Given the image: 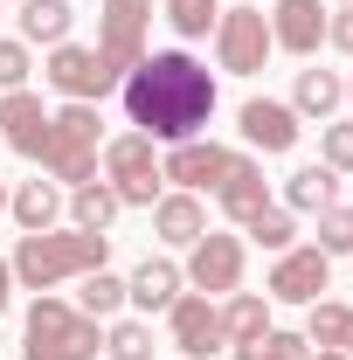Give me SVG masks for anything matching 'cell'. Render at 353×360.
<instances>
[{"mask_svg":"<svg viewBox=\"0 0 353 360\" xmlns=\"http://www.w3.org/2000/svg\"><path fill=\"white\" fill-rule=\"evenodd\" d=\"M236 7H257V0H236Z\"/></svg>","mask_w":353,"mask_h":360,"instance_id":"38","label":"cell"},{"mask_svg":"<svg viewBox=\"0 0 353 360\" xmlns=\"http://www.w3.org/2000/svg\"><path fill=\"white\" fill-rule=\"evenodd\" d=\"M104 180H111V194L125 201V208H153L160 201V153H153V139L146 132H125L104 146Z\"/></svg>","mask_w":353,"mask_h":360,"instance_id":"6","label":"cell"},{"mask_svg":"<svg viewBox=\"0 0 353 360\" xmlns=\"http://www.w3.org/2000/svg\"><path fill=\"white\" fill-rule=\"evenodd\" d=\"M264 21H270V42L291 49V56H319V42H326V7L319 0H277Z\"/></svg>","mask_w":353,"mask_h":360,"instance_id":"15","label":"cell"},{"mask_svg":"<svg viewBox=\"0 0 353 360\" xmlns=\"http://www.w3.org/2000/svg\"><path fill=\"white\" fill-rule=\"evenodd\" d=\"M118 208H125V201L111 194V180H84V187H70V215H77V229H97V236H104V229L118 222Z\"/></svg>","mask_w":353,"mask_h":360,"instance_id":"25","label":"cell"},{"mask_svg":"<svg viewBox=\"0 0 353 360\" xmlns=\"http://www.w3.org/2000/svg\"><path fill=\"white\" fill-rule=\"evenodd\" d=\"M118 97L153 146H180V139H201V125L215 118V70L194 63L187 49H146L125 70Z\"/></svg>","mask_w":353,"mask_h":360,"instance_id":"1","label":"cell"},{"mask_svg":"<svg viewBox=\"0 0 353 360\" xmlns=\"http://www.w3.org/2000/svg\"><path fill=\"white\" fill-rule=\"evenodd\" d=\"M201 298H229L236 284H243V236H201L194 250H187V270H180Z\"/></svg>","mask_w":353,"mask_h":360,"instance_id":"10","label":"cell"},{"mask_svg":"<svg viewBox=\"0 0 353 360\" xmlns=\"http://www.w3.org/2000/svg\"><path fill=\"white\" fill-rule=\"evenodd\" d=\"M312 250H326V257H353V208H347V201L319 208V236H312Z\"/></svg>","mask_w":353,"mask_h":360,"instance_id":"31","label":"cell"},{"mask_svg":"<svg viewBox=\"0 0 353 360\" xmlns=\"http://www.w3.org/2000/svg\"><path fill=\"white\" fill-rule=\"evenodd\" d=\"M0 139L21 153V160H42V139H49V104L35 90H7L0 97Z\"/></svg>","mask_w":353,"mask_h":360,"instance_id":"14","label":"cell"},{"mask_svg":"<svg viewBox=\"0 0 353 360\" xmlns=\"http://www.w3.org/2000/svg\"><path fill=\"white\" fill-rule=\"evenodd\" d=\"M305 340H312V347H326V354H353V305L319 298V305L305 312Z\"/></svg>","mask_w":353,"mask_h":360,"instance_id":"24","label":"cell"},{"mask_svg":"<svg viewBox=\"0 0 353 360\" xmlns=\"http://www.w3.org/2000/svg\"><path fill=\"white\" fill-rule=\"evenodd\" d=\"M326 42L340 49V56H353V7H340V14H326Z\"/></svg>","mask_w":353,"mask_h":360,"instance_id":"34","label":"cell"},{"mask_svg":"<svg viewBox=\"0 0 353 360\" xmlns=\"http://www.w3.org/2000/svg\"><path fill=\"white\" fill-rule=\"evenodd\" d=\"M7 305H14V270H7V257H0V319H7Z\"/></svg>","mask_w":353,"mask_h":360,"instance_id":"35","label":"cell"},{"mask_svg":"<svg viewBox=\"0 0 353 360\" xmlns=\"http://www.w3.org/2000/svg\"><path fill=\"white\" fill-rule=\"evenodd\" d=\"M236 125H243V146H257V153H270V160H277V153H291L298 132H305V125H298V111H291L284 97H250V104L236 111Z\"/></svg>","mask_w":353,"mask_h":360,"instance_id":"13","label":"cell"},{"mask_svg":"<svg viewBox=\"0 0 353 360\" xmlns=\"http://www.w3.org/2000/svg\"><path fill=\"white\" fill-rule=\"evenodd\" d=\"M319 160H326L333 174H353V118H326V132H319Z\"/></svg>","mask_w":353,"mask_h":360,"instance_id":"32","label":"cell"},{"mask_svg":"<svg viewBox=\"0 0 353 360\" xmlns=\"http://www.w3.org/2000/svg\"><path fill=\"white\" fill-rule=\"evenodd\" d=\"M77 312H90V319H118V312H125V277L90 270L84 284H77Z\"/></svg>","mask_w":353,"mask_h":360,"instance_id":"26","label":"cell"},{"mask_svg":"<svg viewBox=\"0 0 353 360\" xmlns=\"http://www.w3.org/2000/svg\"><path fill=\"white\" fill-rule=\"evenodd\" d=\"M97 139H104L97 104H63V111H49V139L35 167L63 187H84V180H97Z\"/></svg>","mask_w":353,"mask_h":360,"instance_id":"4","label":"cell"},{"mask_svg":"<svg viewBox=\"0 0 353 360\" xmlns=\"http://www.w3.org/2000/svg\"><path fill=\"white\" fill-rule=\"evenodd\" d=\"M243 229H250V243L270 250V257H284V250L298 243V215H291V208H264V215H250Z\"/></svg>","mask_w":353,"mask_h":360,"instance_id":"27","label":"cell"},{"mask_svg":"<svg viewBox=\"0 0 353 360\" xmlns=\"http://www.w3.org/2000/svg\"><path fill=\"white\" fill-rule=\"evenodd\" d=\"M42 77H49V90H56L63 104H104V97L118 90V70H104V56L84 49V42H56L49 63H42Z\"/></svg>","mask_w":353,"mask_h":360,"instance_id":"5","label":"cell"},{"mask_svg":"<svg viewBox=\"0 0 353 360\" xmlns=\"http://www.w3.org/2000/svg\"><path fill=\"white\" fill-rule=\"evenodd\" d=\"M270 21H264V7H229L215 21V63L229 70V77H257L270 63Z\"/></svg>","mask_w":353,"mask_h":360,"instance_id":"7","label":"cell"},{"mask_svg":"<svg viewBox=\"0 0 353 360\" xmlns=\"http://www.w3.org/2000/svg\"><path fill=\"white\" fill-rule=\"evenodd\" d=\"M104 354L111 360H153V326H146V319H111Z\"/></svg>","mask_w":353,"mask_h":360,"instance_id":"30","label":"cell"},{"mask_svg":"<svg viewBox=\"0 0 353 360\" xmlns=\"http://www.w3.org/2000/svg\"><path fill=\"white\" fill-rule=\"evenodd\" d=\"M0 215H7V180H0Z\"/></svg>","mask_w":353,"mask_h":360,"instance_id":"37","label":"cell"},{"mask_svg":"<svg viewBox=\"0 0 353 360\" xmlns=\"http://www.w3.org/2000/svg\"><path fill=\"white\" fill-rule=\"evenodd\" d=\"M180 284H187V277H180V264L146 257V264L125 277V305H139V312H167V305L180 298Z\"/></svg>","mask_w":353,"mask_h":360,"instance_id":"18","label":"cell"},{"mask_svg":"<svg viewBox=\"0 0 353 360\" xmlns=\"http://www.w3.org/2000/svg\"><path fill=\"white\" fill-rule=\"evenodd\" d=\"M28 70H35V63H28V42H21V35L0 42V90H28Z\"/></svg>","mask_w":353,"mask_h":360,"instance_id":"33","label":"cell"},{"mask_svg":"<svg viewBox=\"0 0 353 360\" xmlns=\"http://www.w3.org/2000/svg\"><path fill=\"white\" fill-rule=\"evenodd\" d=\"M340 201V174L319 160V167H298V174L284 180V208L291 215H319V208H333Z\"/></svg>","mask_w":353,"mask_h":360,"instance_id":"21","label":"cell"},{"mask_svg":"<svg viewBox=\"0 0 353 360\" xmlns=\"http://www.w3.org/2000/svg\"><path fill=\"white\" fill-rule=\"evenodd\" d=\"M167 21H174L180 42H201V35H215L222 0H167Z\"/></svg>","mask_w":353,"mask_h":360,"instance_id":"28","label":"cell"},{"mask_svg":"<svg viewBox=\"0 0 353 360\" xmlns=\"http://www.w3.org/2000/svg\"><path fill=\"white\" fill-rule=\"evenodd\" d=\"M111 257V236H97V229H42V236H21L14 243V284L21 291H56L63 277H90V270H104Z\"/></svg>","mask_w":353,"mask_h":360,"instance_id":"2","label":"cell"},{"mask_svg":"<svg viewBox=\"0 0 353 360\" xmlns=\"http://www.w3.org/2000/svg\"><path fill=\"white\" fill-rule=\"evenodd\" d=\"M97 347H104V319H90L77 305H63V298L35 291L28 326H21V354L28 360H97Z\"/></svg>","mask_w":353,"mask_h":360,"instance_id":"3","label":"cell"},{"mask_svg":"<svg viewBox=\"0 0 353 360\" xmlns=\"http://www.w3.org/2000/svg\"><path fill=\"white\" fill-rule=\"evenodd\" d=\"M333 7H353V0H333Z\"/></svg>","mask_w":353,"mask_h":360,"instance_id":"39","label":"cell"},{"mask_svg":"<svg viewBox=\"0 0 353 360\" xmlns=\"http://www.w3.org/2000/svg\"><path fill=\"white\" fill-rule=\"evenodd\" d=\"M236 160H243V153H229V146H215V139H180L174 153L160 160V180H174L180 194H208V187L229 180Z\"/></svg>","mask_w":353,"mask_h":360,"instance_id":"9","label":"cell"},{"mask_svg":"<svg viewBox=\"0 0 353 360\" xmlns=\"http://www.w3.org/2000/svg\"><path fill=\"white\" fill-rule=\"evenodd\" d=\"M70 21H77V7L70 0H21V42H70Z\"/></svg>","mask_w":353,"mask_h":360,"instance_id":"22","label":"cell"},{"mask_svg":"<svg viewBox=\"0 0 353 360\" xmlns=\"http://www.w3.org/2000/svg\"><path fill=\"white\" fill-rule=\"evenodd\" d=\"M312 360H347V354H326V347H312Z\"/></svg>","mask_w":353,"mask_h":360,"instance_id":"36","label":"cell"},{"mask_svg":"<svg viewBox=\"0 0 353 360\" xmlns=\"http://www.w3.org/2000/svg\"><path fill=\"white\" fill-rule=\"evenodd\" d=\"M236 360H312V340H305V333H277V326H270V333H257L250 347H236Z\"/></svg>","mask_w":353,"mask_h":360,"instance_id":"29","label":"cell"},{"mask_svg":"<svg viewBox=\"0 0 353 360\" xmlns=\"http://www.w3.org/2000/svg\"><path fill=\"white\" fill-rule=\"evenodd\" d=\"M167 333H174V347L187 360H208V354L229 347V340H222V305L201 298V291H180L174 305H167Z\"/></svg>","mask_w":353,"mask_h":360,"instance_id":"12","label":"cell"},{"mask_svg":"<svg viewBox=\"0 0 353 360\" xmlns=\"http://www.w3.org/2000/svg\"><path fill=\"white\" fill-rule=\"evenodd\" d=\"M146 28H153V0H104V14H97V56H104V70H118V84L146 56Z\"/></svg>","mask_w":353,"mask_h":360,"instance_id":"8","label":"cell"},{"mask_svg":"<svg viewBox=\"0 0 353 360\" xmlns=\"http://www.w3.org/2000/svg\"><path fill=\"white\" fill-rule=\"evenodd\" d=\"M215 201H222V215H229V222L264 215V208H270V180H264V167H257V160H236V167H229V180L215 187Z\"/></svg>","mask_w":353,"mask_h":360,"instance_id":"17","label":"cell"},{"mask_svg":"<svg viewBox=\"0 0 353 360\" xmlns=\"http://www.w3.org/2000/svg\"><path fill=\"white\" fill-rule=\"evenodd\" d=\"M7 215L21 222V236H42V229H56V215H63V187H56V180H21V187L7 194Z\"/></svg>","mask_w":353,"mask_h":360,"instance_id":"19","label":"cell"},{"mask_svg":"<svg viewBox=\"0 0 353 360\" xmlns=\"http://www.w3.org/2000/svg\"><path fill=\"white\" fill-rule=\"evenodd\" d=\"M153 236L160 243H174V250H194L201 236H208V208H201V194H160L153 201Z\"/></svg>","mask_w":353,"mask_h":360,"instance_id":"16","label":"cell"},{"mask_svg":"<svg viewBox=\"0 0 353 360\" xmlns=\"http://www.w3.org/2000/svg\"><path fill=\"white\" fill-rule=\"evenodd\" d=\"M340 104H347V77L340 70H298V84H291V111L298 118H319L326 125Z\"/></svg>","mask_w":353,"mask_h":360,"instance_id":"20","label":"cell"},{"mask_svg":"<svg viewBox=\"0 0 353 360\" xmlns=\"http://www.w3.org/2000/svg\"><path fill=\"white\" fill-rule=\"evenodd\" d=\"M347 97H353V77H347Z\"/></svg>","mask_w":353,"mask_h":360,"instance_id":"40","label":"cell"},{"mask_svg":"<svg viewBox=\"0 0 353 360\" xmlns=\"http://www.w3.org/2000/svg\"><path fill=\"white\" fill-rule=\"evenodd\" d=\"M326 284H333V257H326V250H298V243H291V250H284V257H277V264H270V298H277V305H319V291H326Z\"/></svg>","mask_w":353,"mask_h":360,"instance_id":"11","label":"cell"},{"mask_svg":"<svg viewBox=\"0 0 353 360\" xmlns=\"http://www.w3.org/2000/svg\"><path fill=\"white\" fill-rule=\"evenodd\" d=\"M257 333H270V298L229 291V305H222V340H229V347H250Z\"/></svg>","mask_w":353,"mask_h":360,"instance_id":"23","label":"cell"}]
</instances>
